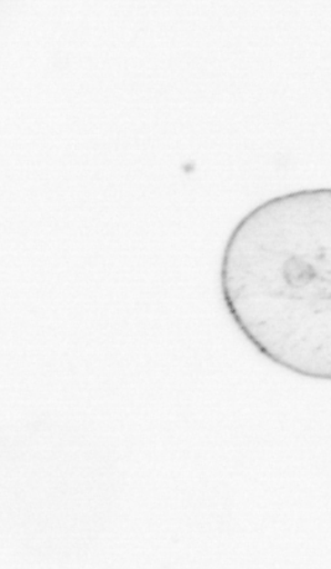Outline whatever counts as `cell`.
I'll return each instance as SVG.
<instances>
[{
  "instance_id": "cell-1",
  "label": "cell",
  "mask_w": 331,
  "mask_h": 569,
  "mask_svg": "<svg viewBox=\"0 0 331 569\" xmlns=\"http://www.w3.org/2000/svg\"><path fill=\"white\" fill-rule=\"evenodd\" d=\"M220 289L258 353L331 381V188L277 196L242 217L222 251Z\"/></svg>"
}]
</instances>
